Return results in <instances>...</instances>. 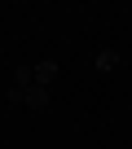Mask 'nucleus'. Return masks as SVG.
<instances>
[{
    "label": "nucleus",
    "mask_w": 132,
    "mask_h": 149,
    "mask_svg": "<svg viewBox=\"0 0 132 149\" xmlns=\"http://www.w3.org/2000/svg\"><path fill=\"white\" fill-rule=\"evenodd\" d=\"M9 101H18V105H31V110H44V105H48V88H40V84H35L31 66H18V70H13Z\"/></svg>",
    "instance_id": "1"
},
{
    "label": "nucleus",
    "mask_w": 132,
    "mask_h": 149,
    "mask_svg": "<svg viewBox=\"0 0 132 149\" xmlns=\"http://www.w3.org/2000/svg\"><path fill=\"white\" fill-rule=\"evenodd\" d=\"M31 74H35V84H40V88H53V79H57V61H53V57H44V61H35V66H31Z\"/></svg>",
    "instance_id": "2"
},
{
    "label": "nucleus",
    "mask_w": 132,
    "mask_h": 149,
    "mask_svg": "<svg viewBox=\"0 0 132 149\" xmlns=\"http://www.w3.org/2000/svg\"><path fill=\"white\" fill-rule=\"evenodd\" d=\"M97 70H119V48H101L97 53Z\"/></svg>",
    "instance_id": "3"
}]
</instances>
